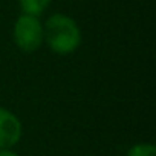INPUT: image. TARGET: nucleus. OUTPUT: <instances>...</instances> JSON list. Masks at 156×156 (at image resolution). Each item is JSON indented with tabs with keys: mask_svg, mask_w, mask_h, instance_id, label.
Instances as JSON below:
<instances>
[{
	"mask_svg": "<svg viewBox=\"0 0 156 156\" xmlns=\"http://www.w3.org/2000/svg\"><path fill=\"white\" fill-rule=\"evenodd\" d=\"M12 38L22 52L31 54L38 51L44 44V29L40 17L20 14L14 22Z\"/></svg>",
	"mask_w": 156,
	"mask_h": 156,
	"instance_id": "obj_2",
	"label": "nucleus"
},
{
	"mask_svg": "<svg viewBox=\"0 0 156 156\" xmlns=\"http://www.w3.org/2000/svg\"><path fill=\"white\" fill-rule=\"evenodd\" d=\"M44 43L57 55L73 54L83 43V34L78 23L67 14L55 12L43 23Z\"/></svg>",
	"mask_w": 156,
	"mask_h": 156,
	"instance_id": "obj_1",
	"label": "nucleus"
},
{
	"mask_svg": "<svg viewBox=\"0 0 156 156\" xmlns=\"http://www.w3.org/2000/svg\"><path fill=\"white\" fill-rule=\"evenodd\" d=\"M126 156H156V147L151 142H136L126 151Z\"/></svg>",
	"mask_w": 156,
	"mask_h": 156,
	"instance_id": "obj_5",
	"label": "nucleus"
},
{
	"mask_svg": "<svg viewBox=\"0 0 156 156\" xmlns=\"http://www.w3.org/2000/svg\"><path fill=\"white\" fill-rule=\"evenodd\" d=\"M0 156H20L14 148H0Z\"/></svg>",
	"mask_w": 156,
	"mask_h": 156,
	"instance_id": "obj_6",
	"label": "nucleus"
},
{
	"mask_svg": "<svg viewBox=\"0 0 156 156\" xmlns=\"http://www.w3.org/2000/svg\"><path fill=\"white\" fill-rule=\"evenodd\" d=\"M23 136L20 118L6 107L0 106V148H14Z\"/></svg>",
	"mask_w": 156,
	"mask_h": 156,
	"instance_id": "obj_3",
	"label": "nucleus"
},
{
	"mask_svg": "<svg viewBox=\"0 0 156 156\" xmlns=\"http://www.w3.org/2000/svg\"><path fill=\"white\" fill-rule=\"evenodd\" d=\"M51 2L52 0H19V6L22 9V14L40 17L48 9Z\"/></svg>",
	"mask_w": 156,
	"mask_h": 156,
	"instance_id": "obj_4",
	"label": "nucleus"
}]
</instances>
